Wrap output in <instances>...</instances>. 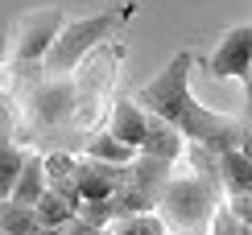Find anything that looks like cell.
<instances>
[{
  "label": "cell",
  "instance_id": "cell-1",
  "mask_svg": "<svg viewBox=\"0 0 252 235\" xmlns=\"http://www.w3.org/2000/svg\"><path fill=\"white\" fill-rule=\"evenodd\" d=\"M190 66H194V54H190V50H178V54L165 62V70L153 74V79L136 91V99H141L153 116L170 120L186 141H198V145L215 148V153L227 148V145H240L244 124H236L232 116H223V112L203 108V103L194 99V91H190Z\"/></svg>",
  "mask_w": 252,
  "mask_h": 235
},
{
  "label": "cell",
  "instance_id": "cell-2",
  "mask_svg": "<svg viewBox=\"0 0 252 235\" xmlns=\"http://www.w3.org/2000/svg\"><path fill=\"white\" fill-rule=\"evenodd\" d=\"M219 174L203 177V169L186 177H170L161 190V215L170 219V231H211V219L219 210Z\"/></svg>",
  "mask_w": 252,
  "mask_h": 235
},
{
  "label": "cell",
  "instance_id": "cell-3",
  "mask_svg": "<svg viewBox=\"0 0 252 235\" xmlns=\"http://www.w3.org/2000/svg\"><path fill=\"white\" fill-rule=\"evenodd\" d=\"M116 25H120V13H99V17H87V21H75V25H62L58 41L50 46V54H46V74H50V79H54V74H66L87 50H95Z\"/></svg>",
  "mask_w": 252,
  "mask_h": 235
},
{
  "label": "cell",
  "instance_id": "cell-4",
  "mask_svg": "<svg viewBox=\"0 0 252 235\" xmlns=\"http://www.w3.org/2000/svg\"><path fill=\"white\" fill-rule=\"evenodd\" d=\"M62 13L58 8H37L21 21V33H17V50H13V66L21 70H46V54L50 46L62 33Z\"/></svg>",
  "mask_w": 252,
  "mask_h": 235
},
{
  "label": "cell",
  "instance_id": "cell-5",
  "mask_svg": "<svg viewBox=\"0 0 252 235\" xmlns=\"http://www.w3.org/2000/svg\"><path fill=\"white\" fill-rule=\"evenodd\" d=\"M248 70H252V21L227 29L219 37V46L211 50V62H207V74L211 79H240L244 83Z\"/></svg>",
  "mask_w": 252,
  "mask_h": 235
},
{
  "label": "cell",
  "instance_id": "cell-6",
  "mask_svg": "<svg viewBox=\"0 0 252 235\" xmlns=\"http://www.w3.org/2000/svg\"><path fill=\"white\" fill-rule=\"evenodd\" d=\"M219 181H223L227 198H252V157L244 153V145H227L219 148Z\"/></svg>",
  "mask_w": 252,
  "mask_h": 235
},
{
  "label": "cell",
  "instance_id": "cell-7",
  "mask_svg": "<svg viewBox=\"0 0 252 235\" xmlns=\"http://www.w3.org/2000/svg\"><path fill=\"white\" fill-rule=\"evenodd\" d=\"M149 120H153V112L145 108L141 99H116V108H112V132L124 136L128 145L141 148L145 145V136H149Z\"/></svg>",
  "mask_w": 252,
  "mask_h": 235
},
{
  "label": "cell",
  "instance_id": "cell-8",
  "mask_svg": "<svg viewBox=\"0 0 252 235\" xmlns=\"http://www.w3.org/2000/svg\"><path fill=\"white\" fill-rule=\"evenodd\" d=\"M182 141H186V136L178 132V128H174L170 120L153 116V120H149V136H145L141 153H149V157H161V161H178V153H182Z\"/></svg>",
  "mask_w": 252,
  "mask_h": 235
},
{
  "label": "cell",
  "instance_id": "cell-9",
  "mask_svg": "<svg viewBox=\"0 0 252 235\" xmlns=\"http://www.w3.org/2000/svg\"><path fill=\"white\" fill-rule=\"evenodd\" d=\"M46 190H50V169H46V157H33V153H29V161H25V169H21V177H17V186H13V194H8V198L37 206Z\"/></svg>",
  "mask_w": 252,
  "mask_h": 235
},
{
  "label": "cell",
  "instance_id": "cell-10",
  "mask_svg": "<svg viewBox=\"0 0 252 235\" xmlns=\"http://www.w3.org/2000/svg\"><path fill=\"white\" fill-rule=\"evenodd\" d=\"M70 112V87L66 83H54V87H41L33 95V116H37V124L41 128H54L62 124V116Z\"/></svg>",
  "mask_w": 252,
  "mask_h": 235
},
{
  "label": "cell",
  "instance_id": "cell-11",
  "mask_svg": "<svg viewBox=\"0 0 252 235\" xmlns=\"http://www.w3.org/2000/svg\"><path fill=\"white\" fill-rule=\"evenodd\" d=\"M112 235H165L170 231V219L161 210H128V215H116L108 223Z\"/></svg>",
  "mask_w": 252,
  "mask_h": 235
},
{
  "label": "cell",
  "instance_id": "cell-12",
  "mask_svg": "<svg viewBox=\"0 0 252 235\" xmlns=\"http://www.w3.org/2000/svg\"><path fill=\"white\" fill-rule=\"evenodd\" d=\"M87 157H95V161H112V165H132L136 157H141V148L128 145L124 136H116L108 128V132H99V136H91V141H87Z\"/></svg>",
  "mask_w": 252,
  "mask_h": 235
},
{
  "label": "cell",
  "instance_id": "cell-13",
  "mask_svg": "<svg viewBox=\"0 0 252 235\" xmlns=\"http://www.w3.org/2000/svg\"><path fill=\"white\" fill-rule=\"evenodd\" d=\"M0 231L4 235H33V231H46V227H41L37 206L17 202V198H4V206H0Z\"/></svg>",
  "mask_w": 252,
  "mask_h": 235
},
{
  "label": "cell",
  "instance_id": "cell-14",
  "mask_svg": "<svg viewBox=\"0 0 252 235\" xmlns=\"http://www.w3.org/2000/svg\"><path fill=\"white\" fill-rule=\"evenodd\" d=\"M25 161H29V153L13 145V136H4V148H0V190H4V198L13 194V186H17Z\"/></svg>",
  "mask_w": 252,
  "mask_h": 235
},
{
  "label": "cell",
  "instance_id": "cell-15",
  "mask_svg": "<svg viewBox=\"0 0 252 235\" xmlns=\"http://www.w3.org/2000/svg\"><path fill=\"white\" fill-rule=\"evenodd\" d=\"M211 231H215V235H248L252 227L244 223V215H240L232 202H223V206L215 210V219H211Z\"/></svg>",
  "mask_w": 252,
  "mask_h": 235
},
{
  "label": "cell",
  "instance_id": "cell-16",
  "mask_svg": "<svg viewBox=\"0 0 252 235\" xmlns=\"http://www.w3.org/2000/svg\"><path fill=\"white\" fill-rule=\"evenodd\" d=\"M46 169H50V186H66V181L75 177L79 161H75L70 153H50V157H46Z\"/></svg>",
  "mask_w": 252,
  "mask_h": 235
},
{
  "label": "cell",
  "instance_id": "cell-17",
  "mask_svg": "<svg viewBox=\"0 0 252 235\" xmlns=\"http://www.w3.org/2000/svg\"><path fill=\"white\" fill-rule=\"evenodd\" d=\"M240 145H244V153H248V157H252V120H248V124H244V136H240Z\"/></svg>",
  "mask_w": 252,
  "mask_h": 235
},
{
  "label": "cell",
  "instance_id": "cell-18",
  "mask_svg": "<svg viewBox=\"0 0 252 235\" xmlns=\"http://www.w3.org/2000/svg\"><path fill=\"white\" fill-rule=\"evenodd\" d=\"M244 95H248V112H252V70H248V79H244Z\"/></svg>",
  "mask_w": 252,
  "mask_h": 235
}]
</instances>
